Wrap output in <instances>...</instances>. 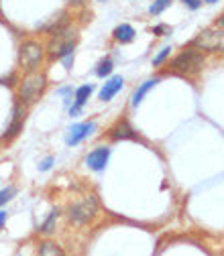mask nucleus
I'll list each match as a JSON object with an SVG mask.
<instances>
[{"label": "nucleus", "instance_id": "nucleus-1", "mask_svg": "<svg viewBox=\"0 0 224 256\" xmlns=\"http://www.w3.org/2000/svg\"><path fill=\"white\" fill-rule=\"evenodd\" d=\"M204 66V55L200 49L191 47V49H185L183 53H179L173 63H171V70L179 76H191V74H198Z\"/></svg>", "mask_w": 224, "mask_h": 256}, {"label": "nucleus", "instance_id": "nucleus-2", "mask_svg": "<svg viewBox=\"0 0 224 256\" xmlns=\"http://www.w3.org/2000/svg\"><path fill=\"white\" fill-rule=\"evenodd\" d=\"M45 88H47V78H45V74H41V72H31V74L21 82L19 98H21L25 104H31V102H35L39 96L45 92Z\"/></svg>", "mask_w": 224, "mask_h": 256}, {"label": "nucleus", "instance_id": "nucleus-3", "mask_svg": "<svg viewBox=\"0 0 224 256\" xmlns=\"http://www.w3.org/2000/svg\"><path fill=\"white\" fill-rule=\"evenodd\" d=\"M96 212H98V200L94 196H88L70 208V222L76 224V226H84V224L94 220Z\"/></svg>", "mask_w": 224, "mask_h": 256}, {"label": "nucleus", "instance_id": "nucleus-4", "mask_svg": "<svg viewBox=\"0 0 224 256\" xmlns=\"http://www.w3.org/2000/svg\"><path fill=\"white\" fill-rule=\"evenodd\" d=\"M43 47L39 43H33L29 41L21 47V53H19V63L23 70H35L39 63L43 61Z\"/></svg>", "mask_w": 224, "mask_h": 256}, {"label": "nucleus", "instance_id": "nucleus-5", "mask_svg": "<svg viewBox=\"0 0 224 256\" xmlns=\"http://www.w3.org/2000/svg\"><path fill=\"white\" fill-rule=\"evenodd\" d=\"M222 41H224V35L222 30L218 28H208V30H202V33L194 39V47L200 49V51H218L222 49Z\"/></svg>", "mask_w": 224, "mask_h": 256}, {"label": "nucleus", "instance_id": "nucleus-6", "mask_svg": "<svg viewBox=\"0 0 224 256\" xmlns=\"http://www.w3.org/2000/svg\"><path fill=\"white\" fill-rule=\"evenodd\" d=\"M94 132H96V122H94V120L74 124V126L70 128V130H68L66 142H68L70 146H76V144H80L82 140H86L88 136H92Z\"/></svg>", "mask_w": 224, "mask_h": 256}, {"label": "nucleus", "instance_id": "nucleus-7", "mask_svg": "<svg viewBox=\"0 0 224 256\" xmlns=\"http://www.w3.org/2000/svg\"><path fill=\"white\" fill-rule=\"evenodd\" d=\"M110 158V148L108 146H96L92 152H88L86 156V165L92 171H104Z\"/></svg>", "mask_w": 224, "mask_h": 256}, {"label": "nucleus", "instance_id": "nucleus-8", "mask_svg": "<svg viewBox=\"0 0 224 256\" xmlns=\"http://www.w3.org/2000/svg\"><path fill=\"white\" fill-rule=\"evenodd\" d=\"M110 138L112 140H139V134L133 130V126L126 122V120H120L112 130H110Z\"/></svg>", "mask_w": 224, "mask_h": 256}, {"label": "nucleus", "instance_id": "nucleus-9", "mask_svg": "<svg viewBox=\"0 0 224 256\" xmlns=\"http://www.w3.org/2000/svg\"><path fill=\"white\" fill-rule=\"evenodd\" d=\"M122 86H124L122 76H112V78L102 86V90H100V100H102V102H110L114 96L122 90Z\"/></svg>", "mask_w": 224, "mask_h": 256}, {"label": "nucleus", "instance_id": "nucleus-10", "mask_svg": "<svg viewBox=\"0 0 224 256\" xmlns=\"http://www.w3.org/2000/svg\"><path fill=\"white\" fill-rule=\"evenodd\" d=\"M92 92H94V86H92V84H86V86H82V88L76 90V104L70 108V114H72V116H78V114H80L82 106L90 100Z\"/></svg>", "mask_w": 224, "mask_h": 256}, {"label": "nucleus", "instance_id": "nucleus-11", "mask_svg": "<svg viewBox=\"0 0 224 256\" xmlns=\"http://www.w3.org/2000/svg\"><path fill=\"white\" fill-rule=\"evenodd\" d=\"M159 82H161V78H153V80H147V82H143L137 90H135V94H133V100H131V104L137 108L141 102H143V98H145V96L149 94V90H153Z\"/></svg>", "mask_w": 224, "mask_h": 256}, {"label": "nucleus", "instance_id": "nucleus-12", "mask_svg": "<svg viewBox=\"0 0 224 256\" xmlns=\"http://www.w3.org/2000/svg\"><path fill=\"white\" fill-rule=\"evenodd\" d=\"M23 120H25V108L17 106L15 116H13V122H11V126H9V130H7L5 138H13L15 134H19V130L23 128Z\"/></svg>", "mask_w": 224, "mask_h": 256}, {"label": "nucleus", "instance_id": "nucleus-13", "mask_svg": "<svg viewBox=\"0 0 224 256\" xmlns=\"http://www.w3.org/2000/svg\"><path fill=\"white\" fill-rule=\"evenodd\" d=\"M135 35H137L135 28L131 24H126V22H122V24H118L114 28V39L120 41V43H131L135 39Z\"/></svg>", "mask_w": 224, "mask_h": 256}, {"label": "nucleus", "instance_id": "nucleus-14", "mask_svg": "<svg viewBox=\"0 0 224 256\" xmlns=\"http://www.w3.org/2000/svg\"><path fill=\"white\" fill-rule=\"evenodd\" d=\"M57 216H59V212H57V210H53V212L49 214L47 222L41 226V234H51V232H53V226H55V222H57Z\"/></svg>", "mask_w": 224, "mask_h": 256}, {"label": "nucleus", "instance_id": "nucleus-15", "mask_svg": "<svg viewBox=\"0 0 224 256\" xmlns=\"http://www.w3.org/2000/svg\"><path fill=\"white\" fill-rule=\"evenodd\" d=\"M169 4H171V0H155V2L149 6V12L157 16V14H161Z\"/></svg>", "mask_w": 224, "mask_h": 256}, {"label": "nucleus", "instance_id": "nucleus-16", "mask_svg": "<svg viewBox=\"0 0 224 256\" xmlns=\"http://www.w3.org/2000/svg\"><path fill=\"white\" fill-rule=\"evenodd\" d=\"M112 68H114V63H112V59L110 57H106L100 66H98V70H96V74H98L100 78H106V76H110V72H112Z\"/></svg>", "mask_w": 224, "mask_h": 256}, {"label": "nucleus", "instance_id": "nucleus-17", "mask_svg": "<svg viewBox=\"0 0 224 256\" xmlns=\"http://www.w3.org/2000/svg\"><path fill=\"white\" fill-rule=\"evenodd\" d=\"M39 254H63L61 252V248H57L53 242H45V244H41V248H39Z\"/></svg>", "mask_w": 224, "mask_h": 256}, {"label": "nucleus", "instance_id": "nucleus-18", "mask_svg": "<svg viewBox=\"0 0 224 256\" xmlns=\"http://www.w3.org/2000/svg\"><path fill=\"white\" fill-rule=\"evenodd\" d=\"M15 194H17V189H15V187H7V189L0 191V208H3L7 202H11Z\"/></svg>", "mask_w": 224, "mask_h": 256}, {"label": "nucleus", "instance_id": "nucleus-19", "mask_svg": "<svg viewBox=\"0 0 224 256\" xmlns=\"http://www.w3.org/2000/svg\"><path fill=\"white\" fill-rule=\"evenodd\" d=\"M169 53H171V47H163V49H161V53H159V55L153 59V66H155V68H157V66H161V63L169 57Z\"/></svg>", "mask_w": 224, "mask_h": 256}, {"label": "nucleus", "instance_id": "nucleus-20", "mask_svg": "<svg viewBox=\"0 0 224 256\" xmlns=\"http://www.w3.org/2000/svg\"><path fill=\"white\" fill-rule=\"evenodd\" d=\"M161 33H171V28L165 26V24H157V26L153 28V35H161Z\"/></svg>", "mask_w": 224, "mask_h": 256}, {"label": "nucleus", "instance_id": "nucleus-21", "mask_svg": "<svg viewBox=\"0 0 224 256\" xmlns=\"http://www.w3.org/2000/svg\"><path fill=\"white\" fill-rule=\"evenodd\" d=\"M183 4H187L191 10H196V8H200V4H202V0H181Z\"/></svg>", "mask_w": 224, "mask_h": 256}, {"label": "nucleus", "instance_id": "nucleus-22", "mask_svg": "<svg viewBox=\"0 0 224 256\" xmlns=\"http://www.w3.org/2000/svg\"><path fill=\"white\" fill-rule=\"evenodd\" d=\"M51 165H53V156H47L45 161L41 163V167H39V169H41V171H49V169H51Z\"/></svg>", "mask_w": 224, "mask_h": 256}, {"label": "nucleus", "instance_id": "nucleus-23", "mask_svg": "<svg viewBox=\"0 0 224 256\" xmlns=\"http://www.w3.org/2000/svg\"><path fill=\"white\" fill-rule=\"evenodd\" d=\"M59 94L66 96V104H70V100H72V88H61Z\"/></svg>", "mask_w": 224, "mask_h": 256}, {"label": "nucleus", "instance_id": "nucleus-24", "mask_svg": "<svg viewBox=\"0 0 224 256\" xmlns=\"http://www.w3.org/2000/svg\"><path fill=\"white\" fill-rule=\"evenodd\" d=\"M5 222H7V212H5L3 208H0V228L5 226Z\"/></svg>", "mask_w": 224, "mask_h": 256}, {"label": "nucleus", "instance_id": "nucleus-25", "mask_svg": "<svg viewBox=\"0 0 224 256\" xmlns=\"http://www.w3.org/2000/svg\"><path fill=\"white\" fill-rule=\"evenodd\" d=\"M70 4H74V6H82V4H86L88 0H68Z\"/></svg>", "mask_w": 224, "mask_h": 256}, {"label": "nucleus", "instance_id": "nucleus-26", "mask_svg": "<svg viewBox=\"0 0 224 256\" xmlns=\"http://www.w3.org/2000/svg\"><path fill=\"white\" fill-rule=\"evenodd\" d=\"M204 2H208V4H214V2H218V0H204Z\"/></svg>", "mask_w": 224, "mask_h": 256}, {"label": "nucleus", "instance_id": "nucleus-27", "mask_svg": "<svg viewBox=\"0 0 224 256\" xmlns=\"http://www.w3.org/2000/svg\"><path fill=\"white\" fill-rule=\"evenodd\" d=\"M98 2H104V0H98Z\"/></svg>", "mask_w": 224, "mask_h": 256}]
</instances>
